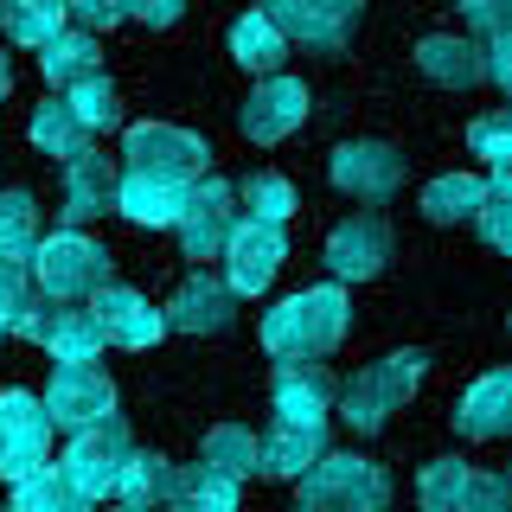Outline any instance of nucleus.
Here are the masks:
<instances>
[{
  "instance_id": "obj_1",
  "label": "nucleus",
  "mask_w": 512,
  "mask_h": 512,
  "mask_svg": "<svg viewBox=\"0 0 512 512\" xmlns=\"http://www.w3.org/2000/svg\"><path fill=\"white\" fill-rule=\"evenodd\" d=\"M346 327H352L346 288L340 282H320V288L288 295L276 314H263V352L276 365L282 359H327V352L346 340Z\"/></svg>"
},
{
  "instance_id": "obj_2",
  "label": "nucleus",
  "mask_w": 512,
  "mask_h": 512,
  "mask_svg": "<svg viewBox=\"0 0 512 512\" xmlns=\"http://www.w3.org/2000/svg\"><path fill=\"white\" fill-rule=\"evenodd\" d=\"M295 512H391V474L384 461L365 455H320L308 474H301Z\"/></svg>"
},
{
  "instance_id": "obj_3",
  "label": "nucleus",
  "mask_w": 512,
  "mask_h": 512,
  "mask_svg": "<svg viewBox=\"0 0 512 512\" xmlns=\"http://www.w3.org/2000/svg\"><path fill=\"white\" fill-rule=\"evenodd\" d=\"M26 276L39 282L45 301H64V308H77L84 295H96V288L109 282V250L90 244L84 231H52V237H39V244H32Z\"/></svg>"
},
{
  "instance_id": "obj_4",
  "label": "nucleus",
  "mask_w": 512,
  "mask_h": 512,
  "mask_svg": "<svg viewBox=\"0 0 512 512\" xmlns=\"http://www.w3.org/2000/svg\"><path fill=\"white\" fill-rule=\"evenodd\" d=\"M423 352H391V359H378V365H365L352 384H340V423H352L359 436H378L384 423L397 416V404H410V391H416V378H423Z\"/></svg>"
},
{
  "instance_id": "obj_5",
  "label": "nucleus",
  "mask_w": 512,
  "mask_h": 512,
  "mask_svg": "<svg viewBox=\"0 0 512 512\" xmlns=\"http://www.w3.org/2000/svg\"><path fill=\"white\" fill-rule=\"evenodd\" d=\"M128 455H135L128 423H122V416H103V423H90V429H77V436H71V448L58 455V480L96 506V500H109V493L122 487Z\"/></svg>"
},
{
  "instance_id": "obj_6",
  "label": "nucleus",
  "mask_w": 512,
  "mask_h": 512,
  "mask_svg": "<svg viewBox=\"0 0 512 512\" xmlns=\"http://www.w3.org/2000/svg\"><path fill=\"white\" fill-rule=\"evenodd\" d=\"M256 13H263L288 45H308V52H346L365 0H256Z\"/></svg>"
},
{
  "instance_id": "obj_7",
  "label": "nucleus",
  "mask_w": 512,
  "mask_h": 512,
  "mask_svg": "<svg viewBox=\"0 0 512 512\" xmlns=\"http://www.w3.org/2000/svg\"><path fill=\"white\" fill-rule=\"evenodd\" d=\"M231 224H237V192H231V180H218V173H199V180L186 186L180 218H173V231H180V250L192 256V263H218L224 244H231Z\"/></svg>"
},
{
  "instance_id": "obj_8",
  "label": "nucleus",
  "mask_w": 512,
  "mask_h": 512,
  "mask_svg": "<svg viewBox=\"0 0 512 512\" xmlns=\"http://www.w3.org/2000/svg\"><path fill=\"white\" fill-rule=\"evenodd\" d=\"M13 333L32 340V346H45L58 365H90L96 352H103V333H96L90 308H64V301H45V295L26 301V314L13 320Z\"/></svg>"
},
{
  "instance_id": "obj_9",
  "label": "nucleus",
  "mask_w": 512,
  "mask_h": 512,
  "mask_svg": "<svg viewBox=\"0 0 512 512\" xmlns=\"http://www.w3.org/2000/svg\"><path fill=\"white\" fill-rule=\"evenodd\" d=\"M52 461V423L32 391H0V480H26Z\"/></svg>"
},
{
  "instance_id": "obj_10",
  "label": "nucleus",
  "mask_w": 512,
  "mask_h": 512,
  "mask_svg": "<svg viewBox=\"0 0 512 512\" xmlns=\"http://www.w3.org/2000/svg\"><path fill=\"white\" fill-rule=\"evenodd\" d=\"M212 148H205L192 128H173V122H135L122 135V167H141V173H167V180H199Z\"/></svg>"
},
{
  "instance_id": "obj_11",
  "label": "nucleus",
  "mask_w": 512,
  "mask_h": 512,
  "mask_svg": "<svg viewBox=\"0 0 512 512\" xmlns=\"http://www.w3.org/2000/svg\"><path fill=\"white\" fill-rule=\"evenodd\" d=\"M327 173H333V186H340L346 199L384 205V199H397V186H404V154H397L391 141H340V148L327 154Z\"/></svg>"
},
{
  "instance_id": "obj_12",
  "label": "nucleus",
  "mask_w": 512,
  "mask_h": 512,
  "mask_svg": "<svg viewBox=\"0 0 512 512\" xmlns=\"http://www.w3.org/2000/svg\"><path fill=\"white\" fill-rule=\"evenodd\" d=\"M333 397H340V378L320 359H282L276 378H269V410H276V423L295 429H327Z\"/></svg>"
},
{
  "instance_id": "obj_13",
  "label": "nucleus",
  "mask_w": 512,
  "mask_h": 512,
  "mask_svg": "<svg viewBox=\"0 0 512 512\" xmlns=\"http://www.w3.org/2000/svg\"><path fill=\"white\" fill-rule=\"evenodd\" d=\"M282 263H288L282 224H256V218L231 224V244H224V288L231 295H263L282 276Z\"/></svg>"
},
{
  "instance_id": "obj_14",
  "label": "nucleus",
  "mask_w": 512,
  "mask_h": 512,
  "mask_svg": "<svg viewBox=\"0 0 512 512\" xmlns=\"http://www.w3.org/2000/svg\"><path fill=\"white\" fill-rule=\"evenodd\" d=\"M39 404H45V423H52V429L77 436V429L116 416V384L96 372V365H58V372H52V391H45Z\"/></svg>"
},
{
  "instance_id": "obj_15",
  "label": "nucleus",
  "mask_w": 512,
  "mask_h": 512,
  "mask_svg": "<svg viewBox=\"0 0 512 512\" xmlns=\"http://www.w3.org/2000/svg\"><path fill=\"white\" fill-rule=\"evenodd\" d=\"M90 320L96 333H103V346H128V352H148L160 333H167V320H160V308L141 288H122V282H103L90 295Z\"/></svg>"
},
{
  "instance_id": "obj_16",
  "label": "nucleus",
  "mask_w": 512,
  "mask_h": 512,
  "mask_svg": "<svg viewBox=\"0 0 512 512\" xmlns=\"http://www.w3.org/2000/svg\"><path fill=\"white\" fill-rule=\"evenodd\" d=\"M244 135L256 141V148H276V141H288L301 122H308V84L301 77H256V90H250V103H244Z\"/></svg>"
},
{
  "instance_id": "obj_17",
  "label": "nucleus",
  "mask_w": 512,
  "mask_h": 512,
  "mask_svg": "<svg viewBox=\"0 0 512 512\" xmlns=\"http://www.w3.org/2000/svg\"><path fill=\"white\" fill-rule=\"evenodd\" d=\"M384 263H391V224L378 212H352V218L333 224V237H327L333 282H372Z\"/></svg>"
},
{
  "instance_id": "obj_18",
  "label": "nucleus",
  "mask_w": 512,
  "mask_h": 512,
  "mask_svg": "<svg viewBox=\"0 0 512 512\" xmlns=\"http://www.w3.org/2000/svg\"><path fill=\"white\" fill-rule=\"evenodd\" d=\"M116 180H122V167L116 160H103L96 148H84L77 160H64V231H84L90 218H103V212H116Z\"/></svg>"
},
{
  "instance_id": "obj_19",
  "label": "nucleus",
  "mask_w": 512,
  "mask_h": 512,
  "mask_svg": "<svg viewBox=\"0 0 512 512\" xmlns=\"http://www.w3.org/2000/svg\"><path fill=\"white\" fill-rule=\"evenodd\" d=\"M160 320H167L173 333H224L237 320V295L224 288L218 276H192V282H180V295L160 308Z\"/></svg>"
},
{
  "instance_id": "obj_20",
  "label": "nucleus",
  "mask_w": 512,
  "mask_h": 512,
  "mask_svg": "<svg viewBox=\"0 0 512 512\" xmlns=\"http://www.w3.org/2000/svg\"><path fill=\"white\" fill-rule=\"evenodd\" d=\"M186 186H192V180H167V173L122 167V180H116V212H122V218H135V224H154V231H160V224L180 218Z\"/></svg>"
},
{
  "instance_id": "obj_21",
  "label": "nucleus",
  "mask_w": 512,
  "mask_h": 512,
  "mask_svg": "<svg viewBox=\"0 0 512 512\" xmlns=\"http://www.w3.org/2000/svg\"><path fill=\"white\" fill-rule=\"evenodd\" d=\"M455 429H461V436H474V442L506 436V429H512V372L474 378L468 391H461V404H455Z\"/></svg>"
},
{
  "instance_id": "obj_22",
  "label": "nucleus",
  "mask_w": 512,
  "mask_h": 512,
  "mask_svg": "<svg viewBox=\"0 0 512 512\" xmlns=\"http://www.w3.org/2000/svg\"><path fill=\"white\" fill-rule=\"evenodd\" d=\"M320 455H327V429L276 423L269 436H256V474H269V480H301Z\"/></svg>"
},
{
  "instance_id": "obj_23",
  "label": "nucleus",
  "mask_w": 512,
  "mask_h": 512,
  "mask_svg": "<svg viewBox=\"0 0 512 512\" xmlns=\"http://www.w3.org/2000/svg\"><path fill=\"white\" fill-rule=\"evenodd\" d=\"M416 71L442 90H474L480 84V45L455 39V32H429V39L416 45Z\"/></svg>"
},
{
  "instance_id": "obj_24",
  "label": "nucleus",
  "mask_w": 512,
  "mask_h": 512,
  "mask_svg": "<svg viewBox=\"0 0 512 512\" xmlns=\"http://www.w3.org/2000/svg\"><path fill=\"white\" fill-rule=\"evenodd\" d=\"M39 71H45L52 90H71V84H84V77H103V45H96V32L64 26L58 39L39 45Z\"/></svg>"
},
{
  "instance_id": "obj_25",
  "label": "nucleus",
  "mask_w": 512,
  "mask_h": 512,
  "mask_svg": "<svg viewBox=\"0 0 512 512\" xmlns=\"http://www.w3.org/2000/svg\"><path fill=\"white\" fill-rule=\"evenodd\" d=\"M173 487H180V468H173L167 455H154V448H135L116 493H122V506H135V512H167Z\"/></svg>"
},
{
  "instance_id": "obj_26",
  "label": "nucleus",
  "mask_w": 512,
  "mask_h": 512,
  "mask_svg": "<svg viewBox=\"0 0 512 512\" xmlns=\"http://www.w3.org/2000/svg\"><path fill=\"white\" fill-rule=\"evenodd\" d=\"M32 148L52 154V160H77L90 148V128L71 116V103L64 96H45L39 109H32Z\"/></svg>"
},
{
  "instance_id": "obj_27",
  "label": "nucleus",
  "mask_w": 512,
  "mask_h": 512,
  "mask_svg": "<svg viewBox=\"0 0 512 512\" xmlns=\"http://www.w3.org/2000/svg\"><path fill=\"white\" fill-rule=\"evenodd\" d=\"M231 58L244 64V71H256V77H276V71H282V58H288V39L250 7L244 20L231 26Z\"/></svg>"
},
{
  "instance_id": "obj_28",
  "label": "nucleus",
  "mask_w": 512,
  "mask_h": 512,
  "mask_svg": "<svg viewBox=\"0 0 512 512\" xmlns=\"http://www.w3.org/2000/svg\"><path fill=\"white\" fill-rule=\"evenodd\" d=\"M480 205H487V180H474V173H442V180L423 186V218L429 224H461V218H474Z\"/></svg>"
},
{
  "instance_id": "obj_29",
  "label": "nucleus",
  "mask_w": 512,
  "mask_h": 512,
  "mask_svg": "<svg viewBox=\"0 0 512 512\" xmlns=\"http://www.w3.org/2000/svg\"><path fill=\"white\" fill-rule=\"evenodd\" d=\"M199 468H212V474H224V480H250V474H256V436H250L244 423H218V429H205Z\"/></svg>"
},
{
  "instance_id": "obj_30",
  "label": "nucleus",
  "mask_w": 512,
  "mask_h": 512,
  "mask_svg": "<svg viewBox=\"0 0 512 512\" xmlns=\"http://www.w3.org/2000/svg\"><path fill=\"white\" fill-rule=\"evenodd\" d=\"M0 26H7L13 45H32V52H39L45 39L64 32V0H0Z\"/></svg>"
},
{
  "instance_id": "obj_31",
  "label": "nucleus",
  "mask_w": 512,
  "mask_h": 512,
  "mask_svg": "<svg viewBox=\"0 0 512 512\" xmlns=\"http://www.w3.org/2000/svg\"><path fill=\"white\" fill-rule=\"evenodd\" d=\"M7 512H96L84 493H71L58 480V468H39V474H26V480H13V506Z\"/></svg>"
},
{
  "instance_id": "obj_32",
  "label": "nucleus",
  "mask_w": 512,
  "mask_h": 512,
  "mask_svg": "<svg viewBox=\"0 0 512 512\" xmlns=\"http://www.w3.org/2000/svg\"><path fill=\"white\" fill-rule=\"evenodd\" d=\"M32 244H39V199L32 192H0V256H13V263H26Z\"/></svg>"
},
{
  "instance_id": "obj_33",
  "label": "nucleus",
  "mask_w": 512,
  "mask_h": 512,
  "mask_svg": "<svg viewBox=\"0 0 512 512\" xmlns=\"http://www.w3.org/2000/svg\"><path fill=\"white\" fill-rule=\"evenodd\" d=\"M167 512H237V480H224L212 468H180Z\"/></svg>"
},
{
  "instance_id": "obj_34",
  "label": "nucleus",
  "mask_w": 512,
  "mask_h": 512,
  "mask_svg": "<svg viewBox=\"0 0 512 512\" xmlns=\"http://www.w3.org/2000/svg\"><path fill=\"white\" fill-rule=\"evenodd\" d=\"M237 199H244V218L256 224H288L295 218V186L282 180V173H250L244 186H231Z\"/></svg>"
},
{
  "instance_id": "obj_35",
  "label": "nucleus",
  "mask_w": 512,
  "mask_h": 512,
  "mask_svg": "<svg viewBox=\"0 0 512 512\" xmlns=\"http://www.w3.org/2000/svg\"><path fill=\"white\" fill-rule=\"evenodd\" d=\"M461 480H468V461H461V455H436L423 468V480H416V506H423V512H455Z\"/></svg>"
},
{
  "instance_id": "obj_36",
  "label": "nucleus",
  "mask_w": 512,
  "mask_h": 512,
  "mask_svg": "<svg viewBox=\"0 0 512 512\" xmlns=\"http://www.w3.org/2000/svg\"><path fill=\"white\" fill-rule=\"evenodd\" d=\"M64 103H71V116L90 128H116L122 122V103H116V84H109V77H84V84H71V96H64Z\"/></svg>"
},
{
  "instance_id": "obj_37",
  "label": "nucleus",
  "mask_w": 512,
  "mask_h": 512,
  "mask_svg": "<svg viewBox=\"0 0 512 512\" xmlns=\"http://www.w3.org/2000/svg\"><path fill=\"white\" fill-rule=\"evenodd\" d=\"M455 512H512V480L500 468H468Z\"/></svg>"
},
{
  "instance_id": "obj_38",
  "label": "nucleus",
  "mask_w": 512,
  "mask_h": 512,
  "mask_svg": "<svg viewBox=\"0 0 512 512\" xmlns=\"http://www.w3.org/2000/svg\"><path fill=\"white\" fill-rule=\"evenodd\" d=\"M468 148L493 167H512V109H487L474 128H468Z\"/></svg>"
},
{
  "instance_id": "obj_39",
  "label": "nucleus",
  "mask_w": 512,
  "mask_h": 512,
  "mask_svg": "<svg viewBox=\"0 0 512 512\" xmlns=\"http://www.w3.org/2000/svg\"><path fill=\"white\" fill-rule=\"evenodd\" d=\"M26 301H32V276H26V263L0 256V333H13V320L26 314Z\"/></svg>"
},
{
  "instance_id": "obj_40",
  "label": "nucleus",
  "mask_w": 512,
  "mask_h": 512,
  "mask_svg": "<svg viewBox=\"0 0 512 512\" xmlns=\"http://www.w3.org/2000/svg\"><path fill=\"white\" fill-rule=\"evenodd\" d=\"M64 20H77V32H109L128 20V0H64Z\"/></svg>"
},
{
  "instance_id": "obj_41",
  "label": "nucleus",
  "mask_w": 512,
  "mask_h": 512,
  "mask_svg": "<svg viewBox=\"0 0 512 512\" xmlns=\"http://www.w3.org/2000/svg\"><path fill=\"white\" fill-rule=\"evenodd\" d=\"M474 224H480V237H487L493 250H512V199H493L487 192V205L474 212Z\"/></svg>"
},
{
  "instance_id": "obj_42",
  "label": "nucleus",
  "mask_w": 512,
  "mask_h": 512,
  "mask_svg": "<svg viewBox=\"0 0 512 512\" xmlns=\"http://www.w3.org/2000/svg\"><path fill=\"white\" fill-rule=\"evenodd\" d=\"M480 77H487V84H512V39L506 32H487V39H480Z\"/></svg>"
},
{
  "instance_id": "obj_43",
  "label": "nucleus",
  "mask_w": 512,
  "mask_h": 512,
  "mask_svg": "<svg viewBox=\"0 0 512 512\" xmlns=\"http://www.w3.org/2000/svg\"><path fill=\"white\" fill-rule=\"evenodd\" d=\"M455 7H461V20L487 39V32H506V7H512V0H455Z\"/></svg>"
},
{
  "instance_id": "obj_44",
  "label": "nucleus",
  "mask_w": 512,
  "mask_h": 512,
  "mask_svg": "<svg viewBox=\"0 0 512 512\" xmlns=\"http://www.w3.org/2000/svg\"><path fill=\"white\" fill-rule=\"evenodd\" d=\"M180 13H186V0H128V20H141V26H154V32L180 26Z\"/></svg>"
},
{
  "instance_id": "obj_45",
  "label": "nucleus",
  "mask_w": 512,
  "mask_h": 512,
  "mask_svg": "<svg viewBox=\"0 0 512 512\" xmlns=\"http://www.w3.org/2000/svg\"><path fill=\"white\" fill-rule=\"evenodd\" d=\"M13 90V64H7V52H0V96Z\"/></svg>"
},
{
  "instance_id": "obj_46",
  "label": "nucleus",
  "mask_w": 512,
  "mask_h": 512,
  "mask_svg": "<svg viewBox=\"0 0 512 512\" xmlns=\"http://www.w3.org/2000/svg\"><path fill=\"white\" fill-rule=\"evenodd\" d=\"M116 512H135V506H116Z\"/></svg>"
},
{
  "instance_id": "obj_47",
  "label": "nucleus",
  "mask_w": 512,
  "mask_h": 512,
  "mask_svg": "<svg viewBox=\"0 0 512 512\" xmlns=\"http://www.w3.org/2000/svg\"><path fill=\"white\" fill-rule=\"evenodd\" d=\"M0 512H7V506H0Z\"/></svg>"
}]
</instances>
